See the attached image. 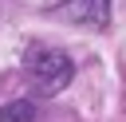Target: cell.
Listing matches in <instances>:
<instances>
[{
	"instance_id": "1",
	"label": "cell",
	"mask_w": 126,
	"mask_h": 122,
	"mask_svg": "<svg viewBox=\"0 0 126 122\" xmlns=\"http://www.w3.org/2000/svg\"><path fill=\"white\" fill-rule=\"evenodd\" d=\"M24 71H28L32 87H35V94H59V91L71 83L75 63H71L63 51H55V47L32 43V47L24 51Z\"/></svg>"
},
{
	"instance_id": "3",
	"label": "cell",
	"mask_w": 126,
	"mask_h": 122,
	"mask_svg": "<svg viewBox=\"0 0 126 122\" xmlns=\"http://www.w3.org/2000/svg\"><path fill=\"white\" fill-rule=\"evenodd\" d=\"M35 118V102L32 98H16L8 106H0V122H32Z\"/></svg>"
},
{
	"instance_id": "2",
	"label": "cell",
	"mask_w": 126,
	"mask_h": 122,
	"mask_svg": "<svg viewBox=\"0 0 126 122\" xmlns=\"http://www.w3.org/2000/svg\"><path fill=\"white\" fill-rule=\"evenodd\" d=\"M59 20H71V24H83V28H106L110 24V0H63L55 8Z\"/></svg>"
}]
</instances>
